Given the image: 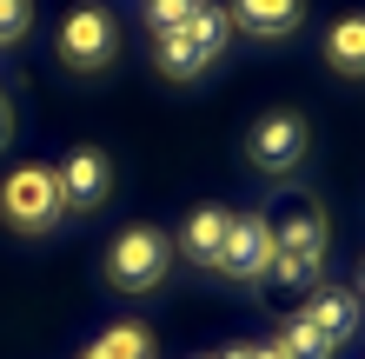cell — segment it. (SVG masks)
<instances>
[{"instance_id":"cell-16","label":"cell","mask_w":365,"mask_h":359,"mask_svg":"<svg viewBox=\"0 0 365 359\" xmlns=\"http://www.w3.org/2000/svg\"><path fill=\"white\" fill-rule=\"evenodd\" d=\"M27 20H34V0H0V47L27 34Z\"/></svg>"},{"instance_id":"cell-4","label":"cell","mask_w":365,"mask_h":359,"mask_svg":"<svg viewBox=\"0 0 365 359\" xmlns=\"http://www.w3.org/2000/svg\"><path fill=\"white\" fill-rule=\"evenodd\" d=\"M60 213H67V200H60V180L47 173V166L7 173V186H0V220H7L14 233H47Z\"/></svg>"},{"instance_id":"cell-9","label":"cell","mask_w":365,"mask_h":359,"mask_svg":"<svg viewBox=\"0 0 365 359\" xmlns=\"http://www.w3.org/2000/svg\"><path fill=\"white\" fill-rule=\"evenodd\" d=\"M226 20H240L252 40H286V34H299V20H306V0H232Z\"/></svg>"},{"instance_id":"cell-7","label":"cell","mask_w":365,"mask_h":359,"mask_svg":"<svg viewBox=\"0 0 365 359\" xmlns=\"http://www.w3.org/2000/svg\"><path fill=\"white\" fill-rule=\"evenodd\" d=\"M266 266H272V226H266V213H240L226 226L220 273L226 280H266Z\"/></svg>"},{"instance_id":"cell-17","label":"cell","mask_w":365,"mask_h":359,"mask_svg":"<svg viewBox=\"0 0 365 359\" xmlns=\"http://www.w3.org/2000/svg\"><path fill=\"white\" fill-rule=\"evenodd\" d=\"M14 140V113H7V100H0V146Z\"/></svg>"},{"instance_id":"cell-3","label":"cell","mask_w":365,"mask_h":359,"mask_svg":"<svg viewBox=\"0 0 365 359\" xmlns=\"http://www.w3.org/2000/svg\"><path fill=\"white\" fill-rule=\"evenodd\" d=\"M166 260H173V246H166L160 226H126V233L106 246V280L120 293H153L166 280Z\"/></svg>"},{"instance_id":"cell-1","label":"cell","mask_w":365,"mask_h":359,"mask_svg":"<svg viewBox=\"0 0 365 359\" xmlns=\"http://www.w3.org/2000/svg\"><path fill=\"white\" fill-rule=\"evenodd\" d=\"M226 27H232V20H226L220 7H200V14H192L180 34H160V40H153V60H160V74H173V80L206 74L212 60H220V47H226Z\"/></svg>"},{"instance_id":"cell-14","label":"cell","mask_w":365,"mask_h":359,"mask_svg":"<svg viewBox=\"0 0 365 359\" xmlns=\"http://www.w3.org/2000/svg\"><path fill=\"white\" fill-rule=\"evenodd\" d=\"M80 359H153V340H146V326H106Z\"/></svg>"},{"instance_id":"cell-11","label":"cell","mask_w":365,"mask_h":359,"mask_svg":"<svg viewBox=\"0 0 365 359\" xmlns=\"http://www.w3.org/2000/svg\"><path fill=\"white\" fill-rule=\"evenodd\" d=\"M226 226H232V213H220V206H200V213H186V233H180V253H186V260H200V266H220Z\"/></svg>"},{"instance_id":"cell-8","label":"cell","mask_w":365,"mask_h":359,"mask_svg":"<svg viewBox=\"0 0 365 359\" xmlns=\"http://www.w3.org/2000/svg\"><path fill=\"white\" fill-rule=\"evenodd\" d=\"M53 180H60V200L67 206H100L106 193H113V166H106V153H93V146H80Z\"/></svg>"},{"instance_id":"cell-5","label":"cell","mask_w":365,"mask_h":359,"mask_svg":"<svg viewBox=\"0 0 365 359\" xmlns=\"http://www.w3.org/2000/svg\"><path fill=\"white\" fill-rule=\"evenodd\" d=\"M113 54H120V27H113V14H106V7H73L67 20H60V60H67V67L93 74Z\"/></svg>"},{"instance_id":"cell-6","label":"cell","mask_w":365,"mask_h":359,"mask_svg":"<svg viewBox=\"0 0 365 359\" xmlns=\"http://www.w3.org/2000/svg\"><path fill=\"white\" fill-rule=\"evenodd\" d=\"M246 146H252V166H259V173H299L312 133H306V120H299V113H266V120H252Z\"/></svg>"},{"instance_id":"cell-18","label":"cell","mask_w":365,"mask_h":359,"mask_svg":"<svg viewBox=\"0 0 365 359\" xmlns=\"http://www.w3.org/2000/svg\"><path fill=\"white\" fill-rule=\"evenodd\" d=\"M246 359H286L279 346H246Z\"/></svg>"},{"instance_id":"cell-13","label":"cell","mask_w":365,"mask_h":359,"mask_svg":"<svg viewBox=\"0 0 365 359\" xmlns=\"http://www.w3.org/2000/svg\"><path fill=\"white\" fill-rule=\"evenodd\" d=\"M279 353H286V359H332L339 346L326 340V333H319L312 320H306V313H299V320H286V326H279V340H272Z\"/></svg>"},{"instance_id":"cell-15","label":"cell","mask_w":365,"mask_h":359,"mask_svg":"<svg viewBox=\"0 0 365 359\" xmlns=\"http://www.w3.org/2000/svg\"><path fill=\"white\" fill-rule=\"evenodd\" d=\"M192 14H200V0H146V27H153V40L160 34H180Z\"/></svg>"},{"instance_id":"cell-20","label":"cell","mask_w":365,"mask_h":359,"mask_svg":"<svg viewBox=\"0 0 365 359\" xmlns=\"http://www.w3.org/2000/svg\"><path fill=\"white\" fill-rule=\"evenodd\" d=\"M359 300H365V273H359Z\"/></svg>"},{"instance_id":"cell-2","label":"cell","mask_w":365,"mask_h":359,"mask_svg":"<svg viewBox=\"0 0 365 359\" xmlns=\"http://www.w3.org/2000/svg\"><path fill=\"white\" fill-rule=\"evenodd\" d=\"M319 266H326V220L312 206H299L286 226H272V280L279 286H312Z\"/></svg>"},{"instance_id":"cell-19","label":"cell","mask_w":365,"mask_h":359,"mask_svg":"<svg viewBox=\"0 0 365 359\" xmlns=\"http://www.w3.org/2000/svg\"><path fill=\"white\" fill-rule=\"evenodd\" d=\"M212 359H246V346H226V353H212Z\"/></svg>"},{"instance_id":"cell-12","label":"cell","mask_w":365,"mask_h":359,"mask_svg":"<svg viewBox=\"0 0 365 359\" xmlns=\"http://www.w3.org/2000/svg\"><path fill=\"white\" fill-rule=\"evenodd\" d=\"M326 60H332L339 74L365 80V14H339V20H332V34H326Z\"/></svg>"},{"instance_id":"cell-10","label":"cell","mask_w":365,"mask_h":359,"mask_svg":"<svg viewBox=\"0 0 365 359\" xmlns=\"http://www.w3.org/2000/svg\"><path fill=\"white\" fill-rule=\"evenodd\" d=\"M306 320L326 333L332 346H346L352 333H359V293H339V286H319L312 293V306H306Z\"/></svg>"}]
</instances>
